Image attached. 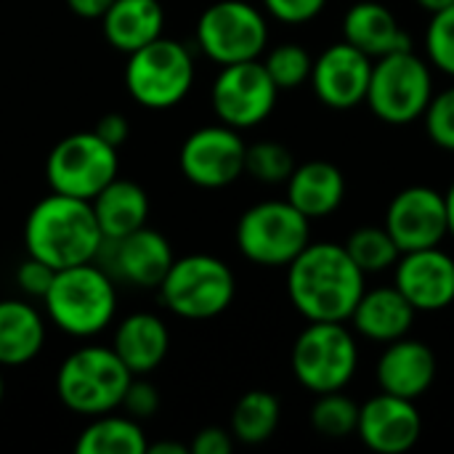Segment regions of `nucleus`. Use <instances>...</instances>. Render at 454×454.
<instances>
[{
    "instance_id": "nucleus-1",
    "label": "nucleus",
    "mask_w": 454,
    "mask_h": 454,
    "mask_svg": "<svg viewBox=\"0 0 454 454\" xmlns=\"http://www.w3.org/2000/svg\"><path fill=\"white\" fill-rule=\"evenodd\" d=\"M364 277L343 245L309 242L287 266V295L306 322H348Z\"/></svg>"
},
{
    "instance_id": "nucleus-2",
    "label": "nucleus",
    "mask_w": 454,
    "mask_h": 454,
    "mask_svg": "<svg viewBox=\"0 0 454 454\" xmlns=\"http://www.w3.org/2000/svg\"><path fill=\"white\" fill-rule=\"evenodd\" d=\"M27 255L59 269L90 263L98 258L104 234L98 229L90 200L51 192L40 200L24 223Z\"/></svg>"
},
{
    "instance_id": "nucleus-3",
    "label": "nucleus",
    "mask_w": 454,
    "mask_h": 454,
    "mask_svg": "<svg viewBox=\"0 0 454 454\" xmlns=\"http://www.w3.org/2000/svg\"><path fill=\"white\" fill-rule=\"evenodd\" d=\"M48 319L72 338H90L106 330L117 311L114 279L104 266L80 263L59 269L43 295Z\"/></svg>"
},
{
    "instance_id": "nucleus-4",
    "label": "nucleus",
    "mask_w": 454,
    "mask_h": 454,
    "mask_svg": "<svg viewBox=\"0 0 454 454\" xmlns=\"http://www.w3.org/2000/svg\"><path fill=\"white\" fill-rule=\"evenodd\" d=\"M130 380L133 372L112 348L88 346L61 362L56 372V394L67 410L96 418L120 410Z\"/></svg>"
},
{
    "instance_id": "nucleus-5",
    "label": "nucleus",
    "mask_w": 454,
    "mask_h": 454,
    "mask_svg": "<svg viewBox=\"0 0 454 454\" xmlns=\"http://www.w3.org/2000/svg\"><path fill=\"white\" fill-rule=\"evenodd\" d=\"M295 380L311 394L343 391L359 370V343L348 322H309L290 354Z\"/></svg>"
},
{
    "instance_id": "nucleus-6",
    "label": "nucleus",
    "mask_w": 454,
    "mask_h": 454,
    "mask_svg": "<svg viewBox=\"0 0 454 454\" xmlns=\"http://www.w3.org/2000/svg\"><path fill=\"white\" fill-rule=\"evenodd\" d=\"M434 96V67L412 51H396L372 61L364 104L380 122L410 125L423 120Z\"/></svg>"
},
{
    "instance_id": "nucleus-7",
    "label": "nucleus",
    "mask_w": 454,
    "mask_h": 454,
    "mask_svg": "<svg viewBox=\"0 0 454 454\" xmlns=\"http://www.w3.org/2000/svg\"><path fill=\"white\" fill-rule=\"evenodd\" d=\"M157 290L162 303L176 317L202 322L223 314L231 306L237 295V279L229 263L221 258L194 253L176 258Z\"/></svg>"
},
{
    "instance_id": "nucleus-8",
    "label": "nucleus",
    "mask_w": 454,
    "mask_h": 454,
    "mask_svg": "<svg viewBox=\"0 0 454 454\" xmlns=\"http://www.w3.org/2000/svg\"><path fill=\"white\" fill-rule=\"evenodd\" d=\"M309 242L311 221L287 200L258 202L237 223V247L255 266L287 269Z\"/></svg>"
},
{
    "instance_id": "nucleus-9",
    "label": "nucleus",
    "mask_w": 454,
    "mask_h": 454,
    "mask_svg": "<svg viewBox=\"0 0 454 454\" xmlns=\"http://www.w3.org/2000/svg\"><path fill=\"white\" fill-rule=\"evenodd\" d=\"M128 93L146 109H168L186 98L194 85V59L178 40L157 37L128 53Z\"/></svg>"
},
{
    "instance_id": "nucleus-10",
    "label": "nucleus",
    "mask_w": 454,
    "mask_h": 454,
    "mask_svg": "<svg viewBox=\"0 0 454 454\" xmlns=\"http://www.w3.org/2000/svg\"><path fill=\"white\" fill-rule=\"evenodd\" d=\"M197 45L221 67L261 59L269 45L266 16L247 0H218L197 21Z\"/></svg>"
},
{
    "instance_id": "nucleus-11",
    "label": "nucleus",
    "mask_w": 454,
    "mask_h": 454,
    "mask_svg": "<svg viewBox=\"0 0 454 454\" xmlns=\"http://www.w3.org/2000/svg\"><path fill=\"white\" fill-rule=\"evenodd\" d=\"M117 146L106 144L96 130H80L61 138L45 160L51 192L77 200H93L117 178Z\"/></svg>"
},
{
    "instance_id": "nucleus-12",
    "label": "nucleus",
    "mask_w": 454,
    "mask_h": 454,
    "mask_svg": "<svg viewBox=\"0 0 454 454\" xmlns=\"http://www.w3.org/2000/svg\"><path fill=\"white\" fill-rule=\"evenodd\" d=\"M279 88L269 77L261 59L226 64L221 67L215 82H213V112L218 114V122L247 130L261 125L277 106Z\"/></svg>"
},
{
    "instance_id": "nucleus-13",
    "label": "nucleus",
    "mask_w": 454,
    "mask_h": 454,
    "mask_svg": "<svg viewBox=\"0 0 454 454\" xmlns=\"http://www.w3.org/2000/svg\"><path fill=\"white\" fill-rule=\"evenodd\" d=\"M247 144L237 128L223 122L197 128L181 146L178 165L189 184L200 189H226L245 173Z\"/></svg>"
},
{
    "instance_id": "nucleus-14",
    "label": "nucleus",
    "mask_w": 454,
    "mask_h": 454,
    "mask_svg": "<svg viewBox=\"0 0 454 454\" xmlns=\"http://www.w3.org/2000/svg\"><path fill=\"white\" fill-rule=\"evenodd\" d=\"M383 226L402 253L439 247L450 237L447 197L431 186H407L391 200Z\"/></svg>"
},
{
    "instance_id": "nucleus-15",
    "label": "nucleus",
    "mask_w": 454,
    "mask_h": 454,
    "mask_svg": "<svg viewBox=\"0 0 454 454\" xmlns=\"http://www.w3.org/2000/svg\"><path fill=\"white\" fill-rule=\"evenodd\" d=\"M394 287L418 314L444 311L454 303V258L442 245L402 253L394 266Z\"/></svg>"
},
{
    "instance_id": "nucleus-16",
    "label": "nucleus",
    "mask_w": 454,
    "mask_h": 454,
    "mask_svg": "<svg viewBox=\"0 0 454 454\" xmlns=\"http://www.w3.org/2000/svg\"><path fill=\"white\" fill-rule=\"evenodd\" d=\"M372 74V59L351 43L327 45L311 67V85L317 98L330 109H354L364 104Z\"/></svg>"
},
{
    "instance_id": "nucleus-17",
    "label": "nucleus",
    "mask_w": 454,
    "mask_h": 454,
    "mask_svg": "<svg viewBox=\"0 0 454 454\" xmlns=\"http://www.w3.org/2000/svg\"><path fill=\"white\" fill-rule=\"evenodd\" d=\"M356 436L378 454L410 452L423 436V418L412 399L378 394L359 404Z\"/></svg>"
},
{
    "instance_id": "nucleus-18",
    "label": "nucleus",
    "mask_w": 454,
    "mask_h": 454,
    "mask_svg": "<svg viewBox=\"0 0 454 454\" xmlns=\"http://www.w3.org/2000/svg\"><path fill=\"white\" fill-rule=\"evenodd\" d=\"M101 253H106L104 269L109 277L133 287H160L176 261L170 242L149 226H141L120 239H104Z\"/></svg>"
},
{
    "instance_id": "nucleus-19",
    "label": "nucleus",
    "mask_w": 454,
    "mask_h": 454,
    "mask_svg": "<svg viewBox=\"0 0 454 454\" xmlns=\"http://www.w3.org/2000/svg\"><path fill=\"white\" fill-rule=\"evenodd\" d=\"M375 378L383 394L418 402L436 380V354L428 343L404 335L386 343L375 367Z\"/></svg>"
},
{
    "instance_id": "nucleus-20",
    "label": "nucleus",
    "mask_w": 454,
    "mask_h": 454,
    "mask_svg": "<svg viewBox=\"0 0 454 454\" xmlns=\"http://www.w3.org/2000/svg\"><path fill=\"white\" fill-rule=\"evenodd\" d=\"M343 40L359 48L372 61L396 51H412L410 35L402 29L396 13L375 0L354 3L343 16Z\"/></svg>"
},
{
    "instance_id": "nucleus-21",
    "label": "nucleus",
    "mask_w": 454,
    "mask_h": 454,
    "mask_svg": "<svg viewBox=\"0 0 454 454\" xmlns=\"http://www.w3.org/2000/svg\"><path fill=\"white\" fill-rule=\"evenodd\" d=\"M415 317L418 311L412 303L394 285H388L364 290L348 322L356 335L375 343H391L412 330Z\"/></svg>"
},
{
    "instance_id": "nucleus-22",
    "label": "nucleus",
    "mask_w": 454,
    "mask_h": 454,
    "mask_svg": "<svg viewBox=\"0 0 454 454\" xmlns=\"http://www.w3.org/2000/svg\"><path fill=\"white\" fill-rule=\"evenodd\" d=\"M285 186V200L298 207L309 221L333 215L346 197V176L338 165L327 160H309L303 165H295Z\"/></svg>"
},
{
    "instance_id": "nucleus-23",
    "label": "nucleus",
    "mask_w": 454,
    "mask_h": 454,
    "mask_svg": "<svg viewBox=\"0 0 454 454\" xmlns=\"http://www.w3.org/2000/svg\"><path fill=\"white\" fill-rule=\"evenodd\" d=\"M168 348H170V333L165 322L149 311L125 317L117 325L112 340V351L122 359V364L133 375H149L152 370H157L165 362Z\"/></svg>"
},
{
    "instance_id": "nucleus-24",
    "label": "nucleus",
    "mask_w": 454,
    "mask_h": 454,
    "mask_svg": "<svg viewBox=\"0 0 454 454\" xmlns=\"http://www.w3.org/2000/svg\"><path fill=\"white\" fill-rule=\"evenodd\" d=\"M165 11L160 0H114L101 16L104 37L112 48L133 53L162 37Z\"/></svg>"
},
{
    "instance_id": "nucleus-25",
    "label": "nucleus",
    "mask_w": 454,
    "mask_h": 454,
    "mask_svg": "<svg viewBox=\"0 0 454 454\" xmlns=\"http://www.w3.org/2000/svg\"><path fill=\"white\" fill-rule=\"evenodd\" d=\"M93 213L104 239H120L141 226L149 218V197L146 192L128 178L109 181L93 200Z\"/></svg>"
},
{
    "instance_id": "nucleus-26",
    "label": "nucleus",
    "mask_w": 454,
    "mask_h": 454,
    "mask_svg": "<svg viewBox=\"0 0 454 454\" xmlns=\"http://www.w3.org/2000/svg\"><path fill=\"white\" fill-rule=\"evenodd\" d=\"M45 343V322L35 306L19 298L0 301V367L32 362Z\"/></svg>"
},
{
    "instance_id": "nucleus-27",
    "label": "nucleus",
    "mask_w": 454,
    "mask_h": 454,
    "mask_svg": "<svg viewBox=\"0 0 454 454\" xmlns=\"http://www.w3.org/2000/svg\"><path fill=\"white\" fill-rule=\"evenodd\" d=\"M149 447L138 420L128 415H96L77 436V454H144Z\"/></svg>"
},
{
    "instance_id": "nucleus-28",
    "label": "nucleus",
    "mask_w": 454,
    "mask_h": 454,
    "mask_svg": "<svg viewBox=\"0 0 454 454\" xmlns=\"http://www.w3.org/2000/svg\"><path fill=\"white\" fill-rule=\"evenodd\" d=\"M279 418H282V407L274 394L247 391L245 396H239V402L231 410L229 431H231L234 442L255 447V444L269 442L277 434Z\"/></svg>"
},
{
    "instance_id": "nucleus-29",
    "label": "nucleus",
    "mask_w": 454,
    "mask_h": 454,
    "mask_svg": "<svg viewBox=\"0 0 454 454\" xmlns=\"http://www.w3.org/2000/svg\"><path fill=\"white\" fill-rule=\"evenodd\" d=\"M343 247L348 250V255L364 274L388 271L396 266V261L402 255L399 245L394 242V237L388 234L386 226H359L348 234Z\"/></svg>"
},
{
    "instance_id": "nucleus-30",
    "label": "nucleus",
    "mask_w": 454,
    "mask_h": 454,
    "mask_svg": "<svg viewBox=\"0 0 454 454\" xmlns=\"http://www.w3.org/2000/svg\"><path fill=\"white\" fill-rule=\"evenodd\" d=\"M359 423V404L346 396L343 391H330L319 394L314 407H311V426L319 436L340 442L356 434Z\"/></svg>"
},
{
    "instance_id": "nucleus-31",
    "label": "nucleus",
    "mask_w": 454,
    "mask_h": 454,
    "mask_svg": "<svg viewBox=\"0 0 454 454\" xmlns=\"http://www.w3.org/2000/svg\"><path fill=\"white\" fill-rule=\"evenodd\" d=\"M263 67H266L269 77L274 80V85L279 90H290V88H298V85L309 82L314 56L298 43H282V45H274L266 53Z\"/></svg>"
},
{
    "instance_id": "nucleus-32",
    "label": "nucleus",
    "mask_w": 454,
    "mask_h": 454,
    "mask_svg": "<svg viewBox=\"0 0 454 454\" xmlns=\"http://www.w3.org/2000/svg\"><path fill=\"white\" fill-rule=\"evenodd\" d=\"M295 170V157L285 144L258 141L245 152V173H250L261 184H285Z\"/></svg>"
},
{
    "instance_id": "nucleus-33",
    "label": "nucleus",
    "mask_w": 454,
    "mask_h": 454,
    "mask_svg": "<svg viewBox=\"0 0 454 454\" xmlns=\"http://www.w3.org/2000/svg\"><path fill=\"white\" fill-rule=\"evenodd\" d=\"M426 59L434 69L454 80V3L431 13L426 27Z\"/></svg>"
},
{
    "instance_id": "nucleus-34",
    "label": "nucleus",
    "mask_w": 454,
    "mask_h": 454,
    "mask_svg": "<svg viewBox=\"0 0 454 454\" xmlns=\"http://www.w3.org/2000/svg\"><path fill=\"white\" fill-rule=\"evenodd\" d=\"M423 125L428 138L444 149L454 152V85H447L444 90H434L426 112H423Z\"/></svg>"
},
{
    "instance_id": "nucleus-35",
    "label": "nucleus",
    "mask_w": 454,
    "mask_h": 454,
    "mask_svg": "<svg viewBox=\"0 0 454 454\" xmlns=\"http://www.w3.org/2000/svg\"><path fill=\"white\" fill-rule=\"evenodd\" d=\"M120 410L128 418H133V420L141 423V420L157 415V410H160V394H157V388L149 380H144V375H133V380H130V386H128V391H125V396L120 402Z\"/></svg>"
},
{
    "instance_id": "nucleus-36",
    "label": "nucleus",
    "mask_w": 454,
    "mask_h": 454,
    "mask_svg": "<svg viewBox=\"0 0 454 454\" xmlns=\"http://www.w3.org/2000/svg\"><path fill=\"white\" fill-rule=\"evenodd\" d=\"M327 0H263V8L285 24H306L325 11Z\"/></svg>"
},
{
    "instance_id": "nucleus-37",
    "label": "nucleus",
    "mask_w": 454,
    "mask_h": 454,
    "mask_svg": "<svg viewBox=\"0 0 454 454\" xmlns=\"http://www.w3.org/2000/svg\"><path fill=\"white\" fill-rule=\"evenodd\" d=\"M53 277H56V269L48 266V263H43V261H37V258H32V255H27V261L16 269L19 287L27 295H32V298H43L48 293Z\"/></svg>"
},
{
    "instance_id": "nucleus-38",
    "label": "nucleus",
    "mask_w": 454,
    "mask_h": 454,
    "mask_svg": "<svg viewBox=\"0 0 454 454\" xmlns=\"http://www.w3.org/2000/svg\"><path fill=\"white\" fill-rule=\"evenodd\" d=\"M234 450V436L231 431L226 428H218V426H207L202 428L194 442L189 444V452L194 454H229Z\"/></svg>"
},
{
    "instance_id": "nucleus-39",
    "label": "nucleus",
    "mask_w": 454,
    "mask_h": 454,
    "mask_svg": "<svg viewBox=\"0 0 454 454\" xmlns=\"http://www.w3.org/2000/svg\"><path fill=\"white\" fill-rule=\"evenodd\" d=\"M106 144H112V146H122L125 144V138L130 136V122L125 120V114H120V112H109V114H104L98 122H96V128H93Z\"/></svg>"
},
{
    "instance_id": "nucleus-40",
    "label": "nucleus",
    "mask_w": 454,
    "mask_h": 454,
    "mask_svg": "<svg viewBox=\"0 0 454 454\" xmlns=\"http://www.w3.org/2000/svg\"><path fill=\"white\" fill-rule=\"evenodd\" d=\"M114 0H67L69 11L80 19H101Z\"/></svg>"
},
{
    "instance_id": "nucleus-41",
    "label": "nucleus",
    "mask_w": 454,
    "mask_h": 454,
    "mask_svg": "<svg viewBox=\"0 0 454 454\" xmlns=\"http://www.w3.org/2000/svg\"><path fill=\"white\" fill-rule=\"evenodd\" d=\"M149 454H186L189 447L186 444H178V442H157V444H149L146 447Z\"/></svg>"
},
{
    "instance_id": "nucleus-42",
    "label": "nucleus",
    "mask_w": 454,
    "mask_h": 454,
    "mask_svg": "<svg viewBox=\"0 0 454 454\" xmlns=\"http://www.w3.org/2000/svg\"><path fill=\"white\" fill-rule=\"evenodd\" d=\"M423 11H428V13H436V11H442V8H450L454 0H415Z\"/></svg>"
},
{
    "instance_id": "nucleus-43",
    "label": "nucleus",
    "mask_w": 454,
    "mask_h": 454,
    "mask_svg": "<svg viewBox=\"0 0 454 454\" xmlns=\"http://www.w3.org/2000/svg\"><path fill=\"white\" fill-rule=\"evenodd\" d=\"M447 197V218H450V237H454V184L450 186V192L444 194Z\"/></svg>"
},
{
    "instance_id": "nucleus-44",
    "label": "nucleus",
    "mask_w": 454,
    "mask_h": 454,
    "mask_svg": "<svg viewBox=\"0 0 454 454\" xmlns=\"http://www.w3.org/2000/svg\"><path fill=\"white\" fill-rule=\"evenodd\" d=\"M3 394H5V383H3V375H0V402H3Z\"/></svg>"
}]
</instances>
